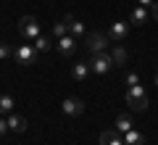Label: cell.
Segmentation results:
<instances>
[{
  "mask_svg": "<svg viewBox=\"0 0 158 145\" xmlns=\"http://www.w3.org/2000/svg\"><path fill=\"white\" fill-rule=\"evenodd\" d=\"M127 106L132 108L135 113H142V111H148V92L140 87V84H132L129 90H127Z\"/></svg>",
  "mask_w": 158,
  "mask_h": 145,
  "instance_id": "obj_1",
  "label": "cell"
},
{
  "mask_svg": "<svg viewBox=\"0 0 158 145\" xmlns=\"http://www.w3.org/2000/svg\"><path fill=\"white\" fill-rule=\"evenodd\" d=\"M13 58H16V63H21V66H32V63H37L40 53H37L34 45L24 42V45H19L16 50H13Z\"/></svg>",
  "mask_w": 158,
  "mask_h": 145,
  "instance_id": "obj_2",
  "label": "cell"
},
{
  "mask_svg": "<svg viewBox=\"0 0 158 145\" xmlns=\"http://www.w3.org/2000/svg\"><path fill=\"white\" fill-rule=\"evenodd\" d=\"M19 34L24 40H37L40 37V21L34 16H21L19 19Z\"/></svg>",
  "mask_w": 158,
  "mask_h": 145,
  "instance_id": "obj_3",
  "label": "cell"
},
{
  "mask_svg": "<svg viewBox=\"0 0 158 145\" xmlns=\"http://www.w3.org/2000/svg\"><path fill=\"white\" fill-rule=\"evenodd\" d=\"M111 66H113L111 53H98V56L90 58V69H92V74H98V77L108 74V71H111Z\"/></svg>",
  "mask_w": 158,
  "mask_h": 145,
  "instance_id": "obj_4",
  "label": "cell"
},
{
  "mask_svg": "<svg viewBox=\"0 0 158 145\" xmlns=\"http://www.w3.org/2000/svg\"><path fill=\"white\" fill-rule=\"evenodd\" d=\"M108 34H103V32H92L90 37H87V50H90V56H98V53H106V48H108Z\"/></svg>",
  "mask_w": 158,
  "mask_h": 145,
  "instance_id": "obj_5",
  "label": "cell"
},
{
  "mask_svg": "<svg viewBox=\"0 0 158 145\" xmlns=\"http://www.w3.org/2000/svg\"><path fill=\"white\" fill-rule=\"evenodd\" d=\"M127 34H129V24L127 21H113L111 29H108V40L111 42H124Z\"/></svg>",
  "mask_w": 158,
  "mask_h": 145,
  "instance_id": "obj_6",
  "label": "cell"
},
{
  "mask_svg": "<svg viewBox=\"0 0 158 145\" xmlns=\"http://www.w3.org/2000/svg\"><path fill=\"white\" fill-rule=\"evenodd\" d=\"M56 48H58V53H61L63 58L74 56V53H77V37H71V34H66V37L56 40Z\"/></svg>",
  "mask_w": 158,
  "mask_h": 145,
  "instance_id": "obj_7",
  "label": "cell"
},
{
  "mask_svg": "<svg viewBox=\"0 0 158 145\" xmlns=\"http://www.w3.org/2000/svg\"><path fill=\"white\" fill-rule=\"evenodd\" d=\"M61 111L66 113V116H82L85 113V103L79 100V98H66L61 106Z\"/></svg>",
  "mask_w": 158,
  "mask_h": 145,
  "instance_id": "obj_8",
  "label": "cell"
},
{
  "mask_svg": "<svg viewBox=\"0 0 158 145\" xmlns=\"http://www.w3.org/2000/svg\"><path fill=\"white\" fill-rule=\"evenodd\" d=\"M92 74V69H90V61H77L71 66V77L77 79V82H85L87 77Z\"/></svg>",
  "mask_w": 158,
  "mask_h": 145,
  "instance_id": "obj_9",
  "label": "cell"
},
{
  "mask_svg": "<svg viewBox=\"0 0 158 145\" xmlns=\"http://www.w3.org/2000/svg\"><path fill=\"white\" fill-rule=\"evenodd\" d=\"M111 58H113V66H127V61H129V53H127V48L121 42H116L111 48Z\"/></svg>",
  "mask_w": 158,
  "mask_h": 145,
  "instance_id": "obj_10",
  "label": "cell"
},
{
  "mask_svg": "<svg viewBox=\"0 0 158 145\" xmlns=\"http://www.w3.org/2000/svg\"><path fill=\"white\" fill-rule=\"evenodd\" d=\"M100 145H124V137H121V132H118L116 127L106 129V132L100 134Z\"/></svg>",
  "mask_w": 158,
  "mask_h": 145,
  "instance_id": "obj_11",
  "label": "cell"
},
{
  "mask_svg": "<svg viewBox=\"0 0 158 145\" xmlns=\"http://www.w3.org/2000/svg\"><path fill=\"white\" fill-rule=\"evenodd\" d=\"M150 8H142V6H135L132 8V24H135V27H142V24L145 21H150Z\"/></svg>",
  "mask_w": 158,
  "mask_h": 145,
  "instance_id": "obj_12",
  "label": "cell"
},
{
  "mask_svg": "<svg viewBox=\"0 0 158 145\" xmlns=\"http://www.w3.org/2000/svg\"><path fill=\"white\" fill-rule=\"evenodd\" d=\"M63 19H66V24H69V34H71V37H85V34H87V29H85V24H82V21H77V19H74V16H63Z\"/></svg>",
  "mask_w": 158,
  "mask_h": 145,
  "instance_id": "obj_13",
  "label": "cell"
},
{
  "mask_svg": "<svg viewBox=\"0 0 158 145\" xmlns=\"http://www.w3.org/2000/svg\"><path fill=\"white\" fill-rule=\"evenodd\" d=\"M8 127H11V132H27V119L21 116V113H11L8 116Z\"/></svg>",
  "mask_w": 158,
  "mask_h": 145,
  "instance_id": "obj_14",
  "label": "cell"
},
{
  "mask_svg": "<svg viewBox=\"0 0 158 145\" xmlns=\"http://www.w3.org/2000/svg\"><path fill=\"white\" fill-rule=\"evenodd\" d=\"M116 129L121 134H127L129 129H135V124H132V116L129 113H121V116H116Z\"/></svg>",
  "mask_w": 158,
  "mask_h": 145,
  "instance_id": "obj_15",
  "label": "cell"
},
{
  "mask_svg": "<svg viewBox=\"0 0 158 145\" xmlns=\"http://www.w3.org/2000/svg\"><path fill=\"white\" fill-rule=\"evenodd\" d=\"M124 145H145V134L137 132V129H129L124 134Z\"/></svg>",
  "mask_w": 158,
  "mask_h": 145,
  "instance_id": "obj_16",
  "label": "cell"
},
{
  "mask_svg": "<svg viewBox=\"0 0 158 145\" xmlns=\"http://www.w3.org/2000/svg\"><path fill=\"white\" fill-rule=\"evenodd\" d=\"M66 34H69V24H66V19H61V21L53 24V37H56V40L66 37Z\"/></svg>",
  "mask_w": 158,
  "mask_h": 145,
  "instance_id": "obj_17",
  "label": "cell"
},
{
  "mask_svg": "<svg viewBox=\"0 0 158 145\" xmlns=\"http://www.w3.org/2000/svg\"><path fill=\"white\" fill-rule=\"evenodd\" d=\"M13 106H16V103H13L11 95H0V113H11Z\"/></svg>",
  "mask_w": 158,
  "mask_h": 145,
  "instance_id": "obj_18",
  "label": "cell"
},
{
  "mask_svg": "<svg viewBox=\"0 0 158 145\" xmlns=\"http://www.w3.org/2000/svg\"><path fill=\"white\" fill-rule=\"evenodd\" d=\"M34 48H37V53H48L53 48V42L48 37H37V40H34Z\"/></svg>",
  "mask_w": 158,
  "mask_h": 145,
  "instance_id": "obj_19",
  "label": "cell"
},
{
  "mask_svg": "<svg viewBox=\"0 0 158 145\" xmlns=\"http://www.w3.org/2000/svg\"><path fill=\"white\" fill-rule=\"evenodd\" d=\"M13 56V48L8 42H0V61H6V58H11Z\"/></svg>",
  "mask_w": 158,
  "mask_h": 145,
  "instance_id": "obj_20",
  "label": "cell"
},
{
  "mask_svg": "<svg viewBox=\"0 0 158 145\" xmlns=\"http://www.w3.org/2000/svg\"><path fill=\"white\" fill-rule=\"evenodd\" d=\"M127 84H129V87H132V84H140V74L129 71V74H127Z\"/></svg>",
  "mask_w": 158,
  "mask_h": 145,
  "instance_id": "obj_21",
  "label": "cell"
},
{
  "mask_svg": "<svg viewBox=\"0 0 158 145\" xmlns=\"http://www.w3.org/2000/svg\"><path fill=\"white\" fill-rule=\"evenodd\" d=\"M137 3H140L142 8H150V11H153V6H156V3H153V0H137Z\"/></svg>",
  "mask_w": 158,
  "mask_h": 145,
  "instance_id": "obj_22",
  "label": "cell"
},
{
  "mask_svg": "<svg viewBox=\"0 0 158 145\" xmlns=\"http://www.w3.org/2000/svg\"><path fill=\"white\" fill-rule=\"evenodd\" d=\"M6 129H11V127H8V122H6V119L0 116V134H6Z\"/></svg>",
  "mask_w": 158,
  "mask_h": 145,
  "instance_id": "obj_23",
  "label": "cell"
},
{
  "mask_svg": "<svg viewBox=\"0 0 158 145\" xmlns=\"http://www.w3.org/2000/svg\"><path fill=\"white\" fill-rule=\"evenodd\" d=\"M150 13H153V19H156V21H158V3H156V6H153V11H150Z\"/></svg>",
  "mask_w": 158,
  "mask_h": 145,
  "instance_id": "obj_24",
  "label": "cell"
}]
</instances>
